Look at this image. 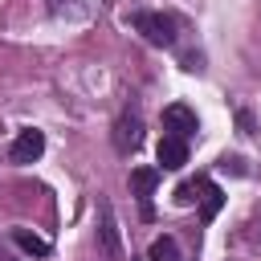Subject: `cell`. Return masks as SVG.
Here are the masks:
<instances>
[{
	"instance_id": "6",
	"label": "cell",
	"mask_w": 261,
	"mask_h": 261,
	"mask_svg": "<svg viewBox=\"0 0 261 261\" xmlns=\"http://www.w3.org/2000/svg\"><path fill=\"white\" fill-rule=\"evenodd\" d=\"M155 159H159L167 171H179V167L188 163V139H179V135H163L159 147H155Z\"/></svg>"
},
{
	"instance_id": "12",
	"label": "cell",
	"mask_w": 261,
	"mask_h": 261,
	"mask_svg": "<svg viewBox=\"0 0 261 261\" xmlns=\"http://www.w3.org/2000/svg\"><path fill=\"white\" fill-rule=\"evenodd\" d=\"M196 192H200V179H196V184H179L175 200H179V204H192V200H196Z\"/></svg>"
},
{
	"instance_id": "5",
	"label": "cell",
	"mask_w": 261,
	"mask_h": 261,
	"mask_svg": "<svg viewBox=\"0 0 261 261\" xmlns=\"http://www.w3.org/2000/svg\"><path fill=\"white\" fill-rule=\"evenodd\" d=\"M163 126H167L171 135H179V139H192V135L200 130V122H196V110H188L184 102H171V106L163 110Z\"/></svg>"
},
{
	"instance_id": "10",
	"label": "cell",
	"mask_w": 261,
	"mask_h": 261,
	"mask_svg": "<svg viewBox=\"0 0 261 261\" xmlns=\"http://www.w3.org/2000/svg\"><path fill=\"white\" fill-rule=\"evenodd\" d=\"M147 257H151V261H179V245H175V237H155Z\"/></svg>"
},
{
	"instance_id": "1",
	"label": "cell",
	"mask_w": 261,
	"mask_h": 261,
	"mask_svg": "<svg viewBox=\"0 0 261 261\" xmlns=\"http://www.w3.org/2000/svg\"><path fill=\"white\" fill-rule=\"evenodd\" d=\"M126 24H130L135 33H143V41H151V45H159V49H171V45H175V20L163 16V12H130Z\"/></svg>"
},
{
	"instance_id": "8",
	"label": "cell",
	"mask_w": 261,
	"mask_h": 261,
	"mask_svg": "<svg viewBox=\"0 0 261 261\" xmlns=\"http://www.w3.org/2000/svg\"><path fill=\"white\" fill-rule=\"evenodd\" d=\"M12 245H16V249H24L29 257H49V253H53V245H49L45 237L29 232V228H12Z\"/></svg>"
},
{
	"instance_id": "7",
	"label": "cell",
	"mask_w": 261,
	"mask_h": 261,
	"mask_svg": "<svg viewBox=\"0 0 261 261\" xmlns=\"http://www.w3.org/2000/svg\"><path fill=\"white\" fill-rule=\"evenodd\" d=\"M155 188H159V167H135V171H130V192L139 196L147 220H151V192H155Z\"/></svg>"
},
{
	"instance_id": "3",
	"label": "cell",
	"mask_w": 261,
	"mask_h": 261,
	"mask_svg": "<svg viewBox=\"0 0 261 261\" xmlns=\"http://www.w3.org/2000/svg\"><path fill=\"white\" fill-rule=\"evenodd\" d=\"M139 143H143V118H139V110L126 106L114 118V151L118 155H130V151H139Z\"/></svg>"
},
{
	"instance_id": "13",
	"label": "cell",
	"mask_w": 261,
	"mask_h": 261,
	"mask_svg": "<svg viewBox=\"0 0 261 261\" xmlns=\"http://www.w3.org/2000/svg\"><path fill=\"white\" fill-rule=\"evenodd\" d=\"M237 126H241L245 135H253V114H249V110H237Z\"/></svg>"
},
{
	"instance_id": "11",
	"label": "cell",
	"mask_w": 261,
	"mask_h": 261,
	"mask_svg": "<svg viewBox=\"0 0 261 261\" xmlns=\"http://www.w3.org/2000/svg\"><path fill=\"white\" fill-rule=\"evenodd\" d=\"M49 12L53 16H82L86 12V0H49Z\"/></svg>"
},
{
	"instance_id": "2",
	"label": "cell",
	"mask_w": 261,
	"mask_h": 261,
	"mask_svg": "<svg viewBox=\"0 0 261 261\" xmlns=\"http://www.w3.org/2000/svg\"><path fill=\"white\" fill-rule=\"evenodd\" d=\"M98 245L106 253V261H122V237H118V220L110 200H98Z\"/></svg>"
},
{
	"instance_id": "9",
	"label": "cell",
	"mask_w": 261,
	"mask_h": 261,
	"mask_svg": "<svg viewBox=\"0 0 261 261\" xmlns=\"http://www.w3.org/2000/svg\"><path fill=\"white\" fill-rule=\"evenodd\" d=\"M200 192H204V208H200V220H216V212H220V204H224L220 188H216L212 179H200Z\"/></svg>"
},
{
	"instance_id": "4",
	"label": "cell",
	"mask_w": 261,
	"mask_h": 261,
	"mask_svg": "<svg viewBox=\"0 0 261 261\" xmlns=\"http://www.w3.org/2000/svg\"><path fill=\"white\" fill-rule=\"evenodd\" d=\"M41 151H45V135L41 130H20L12 139V147H8V159L12 163H37Z\"/></svg>"
}]
</instances>
